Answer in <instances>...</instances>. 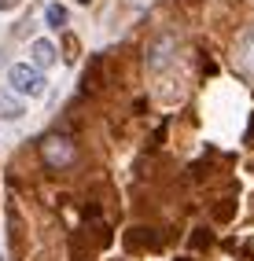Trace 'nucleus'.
I'll use <instances>...</instances> for the list:
<instances>
[{"instance_id": "nucleus-3", "label": "nucleus", "mask_w": 254, "mask_h": 261, "mask_svg": "<svg viewBox=\"0 0 254 261\" xmlns=\"http://www.w3.org/2000/svg\"><path fill=\"white\" fill-rule=\"evenodd\" d=\"M30 51H33V66H52L56 63V48H52V41H44V37L33 41Z\"/></svg>"}, {"instance_id": "nucleus-7", "label": "nucleus", "mask_w": 254, "mask_h": 261, "mask_svg": "<svg viewBox=\"0 0 254 261\" xmlns=\"http://www.w3.org/2000/svg\"><path fill=\"white\" fill-rule=\"evenodd\" d=\"M15 4H19V0H0V8H4V11H8V8H15Z\"/></svg>"}, {"instance_id": "nucleus-4", "label": "nucleus", "mask_w": 254, "mask_h": 261, "mask_svg": "<svg viewBox=\"0 0 254 261\" xmlns=\"http://www.w3.org/2000/svg\"><path fill=\"white\" fill-rule=\"evenodd\" d=\"M44 19H48V26H52V30L66 26V8H63V4H48V8H44Z\"/></svg>"}, {"instance_id": "nucleus-6", "label": "nucleus", "mask_w": 254, "mask_h": 261, "mask_svg": "<svg viewBox=\"0 0 254 261\" xmlns=\"http://www.w3.org/2000/svg\"><path fill=\"white\" fill-rule=\"evenodd\" d=\"M0 107H4V118H19V107H15L8 96H0Z\"/></svg>"}, {"instance_id": "nucleus-5", "label": "nucleus", "mask_w": 254, "mask_h": 261, "mask_svg": "<svg viewBox=\"0 0 254 261\" xmlns=\"http://www.w3.org/2000/svg\"><path fill=\"white\" fill-rule=\"evenodd\" d=\"M240 63L247 66V70H250V74H254V37H250V41L243 44V51H240Z\"/></svg>"}, {"instance_id": "nucleus-8", "label": "nucleus", "mask_w": 254, "mask_h": 261, "mask_svg": "<svg viewBox=\"0 0 254 261\" xmlns=\"http://www.w3.org/2000/svg\"><path fill=\"white\" fill-rule=\"evenodd\" d=\"M81 4H89V0H81Z\"/></svg>"}, {"instance_id": "nucleus-9", "label": "nucleus", "mask_w": 254, "mask_h": 261, "mask_svg": "<svg viewBox=\"0 0 254 261\" xmlns=\"http://www.w3.org/2000/svg\"><path fill=\"white\" fill-rule=\"evenodd\" d=\"M0 261H4V254H0Z\"/></svg>"}, {"instance_id": "nucleus-2", "label": "nucleus", "mask_w": 254, "mask_h": 261, "mask_svg": "<svg viewBox=\"0 0 254 261\" xmlns=\"http://www.w3.org/2000/svg\"><path fill=\"white\" fill-rule=\"evenodd\" d=\"M8 81H11V89L19 92V96H30V99L44 96V74H41V66L15 63L11 70H8Z\"/></svg>"}, {"instance_id": "nucleus-1", "label": "nucleus", "mask_w": 254, "mask_h": 261, "mask_svg": "<svg viewBox=\"0 0 254 261\" xmlns=\"http://www.w3.org/2000/svg\"><path fill=\"white\" fill-rule=\"evenodd\" d=\"M41 159L48 169H70L78 162V144L66 133H48L41 140Z\"/></svg>"}]
</instances>
